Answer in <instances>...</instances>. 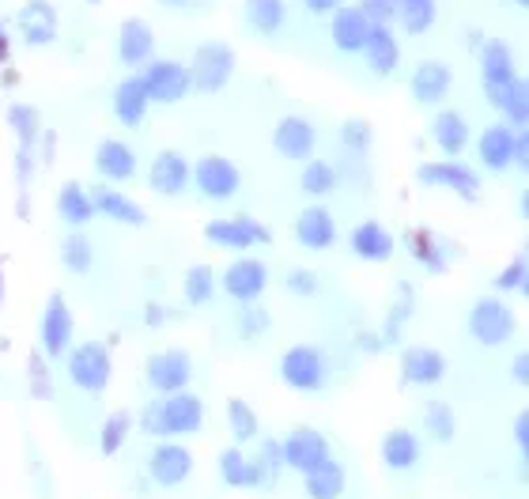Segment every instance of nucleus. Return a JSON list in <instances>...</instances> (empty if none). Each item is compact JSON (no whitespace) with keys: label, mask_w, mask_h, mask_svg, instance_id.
Masks as SVG:
<instances>
[{"label":"nucleus","mask_w":529,"mask_h":499,"mask_svg":"<svg viewBox=\"0 0 529 499\" xmlns=\"http://www.w3.org/2000/svg\"><path fill=\"white\" fill-rule=\"evenodd\" d=\"M480 65H484V87H488L492 106H499L514 125H526L529 114L526 84L514 72V57L507 50V42H488L484 53H480Z\"/></svg>","instance_id":"obj_1"},{"label":"nucleus","mask_w":529,"mask_h":499,"mask_svg":"<svg viewBox=\"0 0 529 499\" xmlns=\"http://www.w3.org/2000/svg\"><path fill=\"white\" fill-rule=\"evenodd\" d=\"M201 416H205L201 397L178 390V394H167L163 401H152L144 409V431H152V435H189V431L201 428Z\"/></svg>","instance_id":"obj_2"},{"label":"nucleus","mask_w":529,"mask_h":499,"mask_svg":"<svg viewBox=\"0 0 529 499\" xmlns=\"http://www.w3.org/2000/svg\"><path fill=\"white\" fill-rule=\"evenodd\" d=\"M235 72V53L223 42H205L193 53V69H189V84H197L201 91H220Z\"/></svg>","instance_id":"obj_3"},{"label":"nucleus","mask_w":529,"mask_h":499,"mask_svg":"<svg viewBox=\"0 0 529 499\" xmlns=\"http://www.w3.org/2000/svg\"><path fill=\"white\" fill-rule=\"evenodd\" d=\"M480 163L488 167V171H507L511 163H522L526 159V140L514 133L511 125H492V129H484L480 133Z\"/></svg>","instance_id":"obj_4"},{"label":"nucleus","mask_w":529,"mask_h":499,"mask_svg":"<svg viewBox=\"0 0 529 499\" xmlns=\"http://www.w3.org/2000/svg\"><path fill=\"white\" fill-rule=\"evenodd\" d=\"M469 329H473V337L480 345H503L514 333V314L499 299H480L473 314H469Z\"/></svg>","instance_id":"obj_5"},{"label":"nucleus","mask_w":529,"mask_h":499,"mask_svg":"<svg viewBox=\"0 0 529 499\" xmlns=\"http://www.w3.org/2000/svg\"><path fill=\"white\" fill-rule=\"evenodd\" d=\"M69 375H72V382L84 386V390H103L106 382H110V352H106L103 345H95V341L72 348Z\"/></svg>","instance_id":"obj_6"},{"label":"nucleus","mask_w":529,"mask_h":499,"mask_svg":"<svg viewBox=\"0 0 529 499\" xmlns=\"http://www.w3.org/2000/svg\"><path fill=\"white\" fill-rule=\"evenodd\" d=\"M280 458H284V465H291V469L310 473L314 465H322L325 458H329V443H325L314 428H295L288 439L280 443Z\"/></svg>","instance_id":"obj_7"},{"label":"nucleus","mask_w":529,"mask_h":499,"mask_svg":"<svg viewBox=\"0 0 529 499\" xmlns=\"http://www.w3.org/2000/svg\"><path fill=\"white\" fill-rule=\"evenodd\" d=\"M152 103H178L189 91V69L174 61H152V69L140 76Z\"/></svg>","instance_id":"obj_8"},{"label":"nucleus","mask_w":529,"mask_h":499,"mask_svg":"<svg viewBox=\"0 0 529 499\" xmlns=\"http://www.w3.org/2000/svg\"><path fill=\"white\" fill-rule=\"evenodd\" d=\"M280 375H284V382H288L291 390H318L325 379V363L314 348L299 345V348H288V352H284Z\"/></svg>","instance_id":"obj_9"},{"label":"nucleus","mask_w":529,"mask_h":499,"mask_svg":"<svg viewBox=\"0 0 529 499\" xmlns=\"http://www.w3.org/2000/svg\"><path fill=\"white\" fill-rule=\"evenodd\" d=\"M193 178H197L201 193L212 197V201H227L231 193L239 190V171H235V163H227L223 155H205V159L197 163Z\"/></svg>","instance_id":"obj_10"},{"label":"nucleus","mask_w":529,"mask_h":499,"mask_svg":"<svg viewBox=\"0 0 529 499\" xmlns=\"http://www.w3.org/2000/svg\"><path fill=\"white\" fill-rule=\"evenodd\" d=\"M148 382H152L159 394H178V390H186L189 382V356L186 352H159L152 356L148 363Z\"/></svg>","instance_id":"obj_11"},{"label":"nucleus","mask_w":529,"mask_h":499,"mask_svg":"<svg viewBox=\"0 0 529 499\" xmlns=\"http://www.w3.org/2000/svg\"><path fill=\"white\" fill-rule=\"evenodd\" d=\"M329 35H333V46L344 53H363V42L371 35V19L363 16L359 8H337L333 12V23H329Z\"/></svg>","instance_id":"obj_12"},{"label":"nucleus","mask_w":529,"mask_h":499,"mask_svg":"<svg viewBox=\"0 0 529 499\" xmlns=\"http://www.w3.org/2000/svg\"><path fill=\"white\" fill-rule=\"evenodd\" d=\"M208 239L216 242V246L246 250L254 242H269V231L261 224H254L250 216H239V220H216V224H208Z\"/></svg>","instance_id":"obj_13"},{"label":"nucleus","mask_w":529,"mask_h":499,"mask_svg":"<svg viewBox=\"0 0 529 499\" xmlns=\"http://www.w3.org/2000/svg\"><path fill=\"white\" fill-rule=\"evenodd\" d=\"M72 341V314L65 307V299L61 295H53L46 314H42V348H46V356H61Z\"/></svg>","instance_id":"obj_14"},{"label":"nucleus","mask_w":529,"mask_h":499,"mask_svg":"<svg viewBox=\"0 0 529 499\" xmlns=\"http://www.w3.org/2000/svg\"><path fill=\"white\" fill-rule=\"evenodd\" d=\"M265 284H269L265 265H261V261H250V258L235 261V265L227 269V276H223V288L235 295V299H242V303L257 299V295L265 292Z\"/></svg>","instance_id":"obj_15"},{"label":"nucleus","mask_w":529,"mask_h":499,"mask_svg":"<svg viewBox=\"0 0 529 499\" xmlns=\"http://www.w3.org/2000/svg\"><path fill=\"white\" fill-rule=\"evenodd\" d=\"M295 239L303 242L307 250H329L337 242V224H333V216L322 205H314L295 220Z\"/></svg>","instance_id":"obj_16"},{"label":"nucleus","mask_w":529,"mask_h":499,"mask_svg":"<svg viewBox=\"0 0 529 499\" xmlns=\"http://www.w3.org/2000/svg\"><path fill=\"white\" fill-rule=\"evenodd\" d=\"M19 31H23V38L31 46H46V42L57 38V12H53L46 0H31L19 12Z\"/></svg>","instance_id":"obj_17"},{"label":"nucleus","mask_w":529,"mask_h":499,"mask_svg":"<svg viewBox=\"0 0 529 499\" xmlns=\"http://www.w3.org/2000/svg\"><path fill=\"white\" fill-rule=\"evenodd\" d=\"M189 465H193V458H189L186 447L163 443V447H155V454H152V477L163 484V488H174V484H182L189 477Z\"/></svg>","instance_id":"obj_18"},{"label":"nucleus","mask_w":529,"mask_h":499,"mask_svg":"<svg viewBox=\"0 0 529 499\" xmlns=\"http://www.w3.org/2000/svg\"><path fill=\"white\" fill-rule=\"evenodd\" d=\"M118 53L125 65H144V61H152V53H155L152 27H148L144 19H125V23H121Z\"/></svg>","instance_id":"obj_19"},{"label":"nucleus","mask_w":529,"mask_h":499,"mask_svg":"<svg viewBox=\"0 0 529 499\" xmlns=\"http://www.w3.org/2000/svg\"><path fill=\"white\" fill-rule=\"evenodd\" d=\"M401 375L416 386H431L446 375V360L435 352V348H405L401 356Z\"/></svg>","instance_id":"obj_20"},{"label":"nucleus","mask_w":529,"mask_h":499,"mask_svg":"<svg viewBox=\"0 0 529 499\" xmlns=\"http://www.w3.org/2000/svg\"><path fill=\"white\" fill-rule=\"evenodd\" d=\"M420 178H424L427 186H446V190L461 193V197H477V174L469 171V167H461V163H427L420 167Z\"/></svg>","instance_id":"obj_21"},{"label":"nucleus","mask_w":529,"mask_h":499,"mask_svg":"<svg viewBox=\"0 0 529 499\" xmlns=\"http://www.w3.org/2000/svg\"><path fill=\"white\" fill-rule=\"evenodd\" d=\"M148 182H152L155 193H167V197H171V193H182L189 186V163L178 152L155 155Z\"/></svg>","instance_id":"obj_22"},{"label":"nucleus","mask_w":529,"mask_h":499,"mask_svg":"<svg viewBox=\"0 0 529 499\" xmlns=\"http://www.w3.org/2000/svg\"><path fill=\"white\" fill-rule=\"evenodd\" d=\"M276 152L288 155V159H307L314 152V129H310V121L303 118H284L276 125Z\"/></svg>","instance_id":"obj_23"},{"label":"nucleus","mask_w":529,"mask_h":499,"mask_svg":"<svg viewBox=\"0 0 529 499\" xmlns=\"http://www.w3.org/2000/svg\"><path fill=\"white\" fill-rule=\"evenodd\" d=\"M95 167L103 178H114V182H125L137 171V159H133V148L121 144V140H103L99 152H95Z\"/></svg>","instance_id":"obj_24"},{"label":"nucleus","mask_w":529,"mask_h":499,"mask_svg":"<svg viewBox=\"0 0 529 499\" xmlns=\"http://www.w3.org/2000/svg\"><path fill=\"white\" fill-rule=\"evenodd\" d=\"M446 87H450V69L439 65V61H424L416 76H412V95H416V103L424 106H435L439 99L446 95Z\"/></svg>","instance_id":"obj_25"},{"label":"nucleus","mask_w":529,"mask_h":499,"mask_svg":"<svg viewBox=\"0 0 529 499\" xmlns=\"http://www.w3.org/2000/svg\"><path fill=\"white\" fill-rule=\"evenodd\" d=\"M363 53H367L371 69L382 72V76L397 69V57H401L397 38H393L390 27H382V23H371V35H367V42H363Z\"/></svg>","instance_id":"obj_26"},{"label":"nucleus","mask_w":529,"mask_h":499,"mask_svg":"<svg viewBox=\"0 0 529 499\" xmlns=\"http://www.w3.org/2000/svg\"><path fill=\"white\" fill-rule=\"evenodd\" d=\"M148 91H144V80L140 76H129V80H121L118 95H114V114H118L125 125H137V121H144V114H148Z\"/></svg>","instance_id":"obj_27"},{"label":"nucleus","mask_w":529,"mask_h":499,"mask_svg":"<svg viewBox=\"0 0 529 499\" xmlns=\"http://www.w3.org/2000/svg\"><path fill=\"white\" fill-rule=\"evenodd\" d=\"M352 250H356V258H363V261H386L393 254L390 231L378 224H359L356 231H352Z\"/></svg>","instance_id":"obj_28"},{"label":"nucleus","mask_w":529,"mask_h":499,"mask_svg":"<svg viewBox=\"0 0 529 499\" xmlns=\"http://www.w3.org/2000/svg\"><path fill=\"white\" fill-rule=\"evenodd\" d=\"M344 492V469L333 458L314 465L307 473V496L310 499H337Z\"/></svg>","instance_id":"obj_29"},{"label":"nucleus","mask_w":529,"mask_h":499,"mask_svg":"<svg viewBox=\"0 0 529 499\" xmlns=\"http://www.w3.org/2000/svg\"><path fill=\"white\" fill-rule=\"evenodd\" d=\"M416 458H420V443L412 431L397 428L382 439V462L390 469H409V465H416Z\"/></svg>","instance_id":"obj_30"},{"label":"nucleus","mask_w":529,"mask_h":499,"mask_svg":"<svg viewBox=\"0 0 529 499\" xmlns=\"http://www.w3.org/2000/svg\"><path fill=\"white\" fill-rule=\"evenodd\" d=\"M431 137H435V144H439L446 155H458L461 148L469 144V125H465V118H461V114L446 110V114H439V118H435V125H431Z\"/></svg>","instance_id":"obj_31"},{"label":"nucleus","mask_w":529,"mask_h":499,"mask_svg":"<svg viewBox=\"0 0 529 499\" xmlns=\"http://www.w3.org/2000/svg\"><path fill=\"white\" fill-rule=\"evenodd\" d=\"M91 205L99 208V212H103V216H110V220H118V224H144V212H140L137 205H133V201H129V197H121V193H114V190H95L91 193Z\"/></svg>","instance_id":"obj_32"},{"label":"nucleus","mask_w":529,"mask_h":499,"mask_svg":"<svg viewBox=\"0 0 529 499\" xmlns=\"http://www.w3.org/2000/svg\"><path fill=\"white\" fill-rule=\"evenodd\" d=\"M57 212H61V220L72 227L87 224L91 216H95V205H91V193H84V186H76V182H69L65 190H61V197H57Z\"/></svg>","instance_id":"obj_33"},{"label":"nucleus","mask_w":529,"mask_h":499,"mask_svg":"<svg viewBox=\"0 0 529 499\" xmlns=\"http://www.w3.org/2000/svg\"><path fill=\"white\" fill-rule=\"evenodd\" d=\"M246 23L257 35H273L284 23V0H246Z\"/></svg>","instance_id":"obj_34"},{"label":"nucleus","mask_w":529,"mask_h":499,"mask_svg":"<svg viewBox=\"0 0 529 499\" xmlns=\"http://www.w3.org/2000/svg\"><path fill=\"white\" fill-rule=\"evenodd\" d=\"M220 477L231 484V488H250V484H257V469L242 450L231 447L220 454Z\"/></svg>","instance_id":"obj_35"},{"label":"nucleus","mask_w":529,"mask_h":499,"mask_svg":"<svg viewBox=\"0 0 529 499\" xmlns=\"http://www.w3.org/2000/svg\"><path fill=\"white\" fill-rule=\"evenodd\" d=\"M397 19L409 35H424L435 23V0H397Z\"/></svg>","instance_id":"obj_36"},{"label":"nucleus","mask_w":529,"mask_h":499,"mask_svg":"<svg viewBox=\"0 0 529 499\" xmlns=\"http://www.w3.org/2000/svg\"><path fill=\"white\" fill-rule=\"evenodd\" d=\"M12 125H16L19 140H23V159H19V174L27 178V171H31L27 155H31V144H35V137H38V118H35V110H27V106H12Z\"/></svg>","instance_id":"obj_37"},{"label":"nucleus","mask_w":529,"mask_h":499,"mask_svg":"<svg viewBox=\"0 0 529 499\" xmlns=\"http://www.w3.org/2000/svg\"><path fill=\"white\" fill-rule=\"evenodd\" d=\"M409 250H412V258H420L427 269H435V273H439V269L446 265L443 254H439V242L431 239L427 231H412V235H409Z\"/></svg>","instance_id":"obj_38"},{"label":"nucleus","mask_w":529,"mask_h":499,"mask_svg":"<svg viewBox=\"0 0 529 499\" xmlns=\"http://www.w3.org/2000/svg\"><path fill=\"white\" fill-rule=\"evenodd\" d=\"M227 416H231V431H235L239 443H246V439H254L257 435V416L246 401H231V405H227Z\"/></svg>","instance_id":"obj_39"},{"label":"nucleus","mask_w":529,"mask_h":499,"mask_svg":"<svg viewBox=\"0 0 529 499\" xmlns=\"http://www.w3.org/2000/svg\"><path fill=\"white\" fill-rule=\"evenodd\" d=\"M337 186V171L329 167V163H307V171H303V190L314 193V197H322Z\"/></svg>","instance_id":"obj_40"},{"label":"nucleus","mask_w":529,"mask_h":499,"mask_svg":"<svg viewBox=\"0 0 529 499\" xmlns=\"http://www.w3.org/2000/svg\"><path fill=\"white\" fill-rule=\"evenodd\" d=\"M186 299L193 303V307H201V303L212 299V269H205V265H193V269H189Z\"/></svg>","instance_id":"obj_41"},{"label":"nucleus","mask_w":529,"mask_h":499,"mask_svg":"<svg viewBox=\"0 0 529 499\" xmlns=\"http://www.w3.org/2000/svg\"><path fill=\"white\" fill-rule=\"evenodd\" d=\"M280 465H284V458H280V443H265L261 447V454H257V484H273L276 473H280Z\"/></svg>","instance_id":"obj_42"},{"label":"nucleus","mask_w":529,"mask_h":499,"mask_svg":"<svg viewBox=\"0 0 529 499\" xmlns=\"http://www.w3.org/2000/svg\"><path fill=\"white\" fill-rule=\"evenodd\" d=\"M427 428L435 439H454V413L446 409L443 401H431L427 405Z\"/></svg>","instance_id":"obj_43"},{"label":"nucleus","mask_w":529,"mask_h":499,"mask_svg":"<svg viewBox=\"0 0 529 499\" xmlns=\"http://www.w3.org/2000/svg\"><path fill=\"white\" fill-rule=\"evenodd\" d=\"M125 435H129V416H125V413H114V416H110V420H106L103 439H99V447H103V454H114V450H121V443H125Z\"/></svg>","instance_id":"obj_44"},{"label":"nucleus","mask_w":529,"mask_h":499,"mask_svg":"<svg viewBox=\"0 0 529 499\" xmlns=\"http://www.w3.org/2000/svg\"><path fill=\"white\" fill-rule=\"evenodd\" d=\"M65 265H69L72 273H84L87 265H91V246H87V239H80V235L65 239Z\"/></svg>","instance_id":"obj_45"},{"label":"nucleus","mask_w":529,"mask_h":499,"mask_svg":"<svg viewBox=\"0 0 529 499\" xmlns=\"http://www.w3.org/2000/svg\"><path fill=\"white\" fill-rule=\"evenodd\" d=\"M359 12L371 19V23L390 27V19H397V0H359Z\"/></svg>","instance_id":"obj_46"},{"label":"nucleus","mask_w":529,"mask_h":499,"mask_svg":"<svg viewBox=\"0 0 529 499\" xmlns=\"http://www.w3.org/2000/svg\"><path fill=\"white\" fill-rule=\"evenodd\" d=\"M367 140H371V133H367L363 121H348V125H344V144H348V148H367Z\"/></svg>","instance_id":"obj_47"},{"label":"nucleus","mask_w":529,"mask_h":499,"mask_svg":"<svg viewBox=\"0 0 529 499\" xmlns=\"http://www.w3.org/2000/svg\"><path fill=\"white\" fill-rule=\"evenodd\" d=\"M495 284H499V288H522V284H526V261L518 258L511 269H507V273L495 280Z\"/></svg>","instance_id":"obj_48"},{"label":"nucleus","mask_w":529,"mask_h":499,"mask_svg":"<svg viewBox=\"0 0 529 499\" xmlns=\"http://www.w3.org/2000/svg\"><path fill=\"white\" fill-rule=\"evenodd\" d=\"M514 439H518V447H522V450L529 447V416L526 413L514 420Z\"/></svg>","instance_id":"obj_49"},{"label":"nucleus","mask_w":529,"mask_h":499,"mask_svg":"<svg viewBox=\"0 0 529 499\" xmlns=\"http://www.w3.org/2000/svg\"><path fill=\"white\" fill-rule=\"evenodd\" d=\"M314 16H325V12H337L341 8V0H303Z\"/></svg>","instance_id":"obj_50"},{"label":"nucleus","mask_w":529,"mask_h":499,"mask_svg":"<svg viewBox=\"0 0 529 499\" xmlns=\"http://www.w3.org/2000/svg\"><path fill=\"white\" fill-rule=\"evenodd\" d=\"M288 288H291V292H314V276H310V273H295L288 280Z\"/></svg>","instance_id":"obj_51"},{"label":"nucleus","mask_w":529,"mask_h":499,"mask_svg":"<svg viewBox=\"0 0 529 499\" xmlns=\"http://www.w3.org/2000/svg\"><path fill=\"white\" fill-rule=\"evenodd\" d=\"M526 375H529V360L526 356H518V360H514V379L526 382Z\"/></svg>","instance_id":"obj_52"},{"label":"nucleus","mask_w":529,"mask_h":499,"mask_svg":"<svg viewBox=\"0 0 529 499\" xmlns=\"http://www.w3.org/2000/svg\"><path fill=\"white\" fill-rule=\"evenodd\" d=\"M8 57V35H4V23H0V61Z\"/></svg>","instance_id":"obj_53"},{"label":"nucleus","mask_w":529,"mask_h":499,"mask_svg":"<svg viewBox=\"0 0 529 499\" xmlns=\"http://www.w3.org/2000/svg\"><path fill=\"white\" fill-rule=\"evenodd\" d=\"M163 4H171V8H182V4H189V0H163Z\"/></svg>","instance_id":"obj_54"},{"label":"nucleus","mask_w":529,"mask_h":499,"mask_svg":"<svg viewBox=\"0 0 529 499\" xmlns=\"http://www.w3.org/2000/svg\"><path fill=\"white\" fill-rule=\"evenodd\" d=\"M514 4H518V8H526V4H529V0H514Z\"/></svg>","instance_id":"obj_55"}]
</instances>
